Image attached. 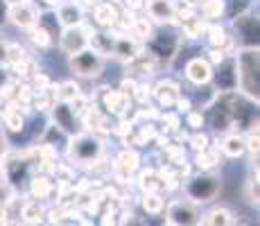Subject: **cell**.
Listing matches in <instances>:
<instances>
[{"mask_svg":"<svg viewBox=\"0 0 260 226\" xmlns=\"http://www.w3.org/2000/svg\"><path fill=\"white\" fill-rule=\"evenodd\" d=\"M236 77L240 82V86L247 95L258 100V52L253 48L240 52L238 61H236Z\"/></svg>","mask_w":260,"mask_h":226,"instance_id":"obj_1","label":"cell"},{"mask_svg":"<svg viewBox=\"0 0 260 226\" xmlns=\"http://www.w3.org/2000/svg\"><path fill=\"white\" fill-rule=\"evenodd\" d=\"M71 66L77 75H82V77H95V75L102 70V59H100V54L95 52V50H79V52L73 54L71 59Z\"/></svg>","mask_w":260,"mask_h":226,"instance_id":"obj_2","label":"cell"},{"mask_svg":"<svg viewBox=\"0 0 260 226\" xmlns=\"http://www.w3.org/2000/svg\"><path fill=\"white\" fill-rule=\"evenodd\" d=\"M217 190H219V179L208 177V174H202V177L192 179L188 183V195L194 202H211L217 195Z\"/></svg>","mask_w":260,"mask_h":226,"instance_id":"obj_3","label":"cell"},{"mask_svg":"<svg viewBox=\"0 0 260 226\" xmlns=\"http://www.w3.org/2000/svg\"><path fill=\"white\" fill-rule=\"evenodd\" d=\"M9 18L16 27H34L39 23V14L34 9V5H29L27 0L23 3H14L12 9H9Z\"/></svg>","mask_w":260,"mask_h":226,"instance_id":"obj_4","label":"cell"},{"mask_svg":"<svg viewBox=\"0 0 260 226\" xmlns=\"http://www.w3.org/2000/svg\"><path fill=\"white\" fill-rule=\"evenodd\" d=\"M166 222H168V224H172V226H183V224L188 226V224H197V222H199V213L194 210V206L177 202V204L170 206Z\"/></svg>","mask_w":260,"mask_h":226,"instance_id":"obj_5","label":"cell"},{"mask_svg":"<svg viewBox=\"0 0 260 226\" xmlns=\"http://www.w3.org/2000/svg\"><path fill=\"white\" fill-rule=\"evenodd\" d=\"M73 158L82 160V163H88V160L98 158L100 154V143L95 138H91V136H79L77 140L73 143Z\"/></svg>","mask_w":260,"mask_h":226,"instance_id":"obj_6","label":"cell"},{"mask_svg":"<svg viewBox=\"0 0 260 226\" xmlns=\"http://www.w3.org/2000/svg\"><path fill=\"white\" fill-rule=\"evenodd\" d=\"M86 45H88V37H86V32L79 29V25L68 27L66 32H63V37H61V50L63 52L75 54V52H79V50H84Z\"/></svg>","mask_w":260,"mask_h":226,"instance_id":"obj_7","label":"cell"},{"mask_svg":"<svg viewBox=\"0 0 260 226\" xmlns=\"http://www.w3.org/2000/svg\"><path fill=\"white\" fill-rule=\"evenodd\" d=\"M186 75L192 84H208L213 77V70H211V63L204 61V59H192L186 66Z\"/></svg>","mask_w":260,"mask_h":226,"instance_id":"obj_8","label":"cell"},{"mask_svg":"<svg viewBox=\"0 0 260 226\" xmlns=\"http://www.w3.org/2000/svg\"><path fill=\"white\" fill-rule=\"evenodd\" d=\"M236 27L244 34V41H247L249 48H253V45L258 43V21H256V18H251V16H238Z\"/></svg>","mask_w":260,"mask_h":226,"instance_id":"obj_9","label":"cell"},{"mask_svg":"<svg viewBox=\"0 0 260 226\" xmlns=\"http://www.w3.org/2000/svg\"><path fill=\"white\" fill-rule=\"evenodd\" d=\"M149 14H152L154 21L166 23L174 16V7L170 0H149Z\"/></svg>","mask_w":260,"mask_h":226,"instance_id":"obj_10","label":"cell"},{"mask_svg":"<svg viewBox=\"0 0 260 226\" xmlns=\"http://www.w3.org/2000/svg\"><path fill=\"white\" fill-rule=\"evenodd\" d=\"M54 120H57V127H61L66 134H75V113L66 104L54 107Z\"/></svg>","mask_w":260,"mask_h":226,"instance_id":"obj_11","label":"cell"},{"mask_svg":"<svg viewBox=\"0 0 260 226\" xmlns=\"http://www.w3.org/2000/svg\"><path fill=\"white\" fill-rule=\"evenodd\" d=\"M59 21H61L66 27H75V25L82 23V9L75 3H68L59 9Z\"/></svg>","mask_w":260,"mask_h":226,"instance_id":"obj_12","label":"cell"},{"mask_svg":"<svg viewBox=\"0 0 260 226\" xmlns=\"http://www.w3.org/2000/svg\"><path fill=\"white\" fill-rule=\"evenodd\" d=\"M244 149H247V143H244L242 136H229L226 140H224V154L231 158H238L244 154Z\"/></svg>","mask_w":260,"mask_h":226,"instance_id":"obj_13","label":"cell"},{"mask_svg":"<svg viewBox=\"0 0 260 226\" xmlns=\"http://www.w3.org/2000/svg\"><path fill=\"white\" fill-rule=\"evenodd\" d=\"M156 41H161V48H158V45L152 48V52L156 54V57H170V52H174V48H177V39H174L172 34H158Z\"/></svg>","mask_w":260,"mask_h":226,"instance_id":"obj_14","label":"cell"},{"mask_svg":"<svg viewBox=\"0 0 260 226\" xmlns=\"http://www.w3.org/2000/svg\"><path fill=\"white\" fill-rule=\"evenodd\" d=\"M217 84H219V88H222V90H231L238 84L236 66H233V63H229V66L222 70V75H217Z\"/></svg>","mask_w":260,"mask_h":226,"instance_id":"obj_15","label":"cell"},{"mask_svg":"<svg viewBox=\"0 0 260 226\" xmlns=\"http://www.w3.org/2000/svg\"><path fill=\"white\" fill-rule=\"evenodd\" d=\"M204 224H213V226H226V224H233V219H231V213H229L226 208H217V210H213L211 215H208L206 219H204Z\"/></svg>","mask_w":260,"mask_h":226,"instance_id":"obj_16","label":"cell"},{"mask_svg":"<svg viewBox=\"0 0 260 226\" xmlns=\"http://www.w3.org/2000/svg\"><path fill=\"white\" fill-rule=\"evenodd\" d=\"M95 18H98L100 25H111L116 21V12L111 9V5H98L95 9Z\"/></svg>","mask_w":260,"mask_h":226,"instance_id":"obj_17","label":"cell"},{"mask_svg":"<svg viewBox=\"0 0 260 226\" xmlns=\"http://www.w3.org/2000/svg\"><path fill=\"white\" fill-rule=\"evenodd\" d=\"M111 37H107V34H93V50L98 54H104V52H111V48H113V41H109Z\"/></svg>","mask_w":260,"mask_h":226,"instance_id":"obj_18","label":"cell"},{"mask_svg":"<svg viewBox=\"0 0 260 226\" xmlns=\"http://www.w3.org/2000/svg\"><path fill=\"white\" fill-rule=\"evenodd\" d=\"M224 12V0H206L204 3V16L206 18H219Z\"/></svg>","mask_w":260,"mask_h":226,"instance_id":"obj_19","label":"cell"},{"mask_svg":"<svg viewBox=\"0 0 260 226\" xmlns=\"http://www.w3.org/2000/svg\"><path fill=\"white\" fill-rule=\"evenodd\" d=\"M116 54H120V57H124V59H134L136 57V48H134V43L129 41V39H118Z\"/></svg>","mask_w":260,"mask_h":226,"instance_id":"obj_20","label":"cell"},{"mask_svg":"<svg viewBox=\"0 0 260 226\" xmlns=\"http://www.w3.org/2000/svg\"><path fill=\"white\" fill-rule=\"evenodd\" d=\"M143 208L147 210V213H161L163 199L158 197V195H154V192H147L145 195V199H143Z\"/></svg>","mask_w":260,"mask_h":226,"instance_id":"obj_21","label":"cell"},{"mask_svg":"<svg viewBox=\"0 0 260 226\" xmlns=\"http://www.w3.org/2000/svg\"><path fill=\"white\" fill-rule=\"evenodd\" d=\"M32 41L37 45H41V48H48V45L52 43V37H50V32L43 25H39V27L32 29Z\"/></svg>","mask_w":260,"mask_h":226,"instance_id":"obj_22","label":"cell"},{"mask_svg":"<svg viewBox=\"0 0 260 226\" xmlns=\"http://www.w3.org/2000/svg\"><path fill=\"white\" fill-rule=\"evenodd\" d=\"M50 190H52V185H50L48 179L41 177V179H34V181H32V195H34V197H39V199H41V197H48Z\"/></svg>","mask_w":260,"mask_h":226,"instance_id":"obj_23","label":"cell"},{"mask_svg":"<svg viewBox=\"0 0 260 226\" xmlns=\"http://www.w3.org/2000/svg\"><path fill=\"white\" fill-rule=\"evenodd\" d=\"M124 104H127V100H124V95H122V93H111V95L107 98V107H109V111H122Z\"/></svg>","mask_w":260,"mask_h":226,"instance_id":"obj_24","label":"cell"},{"mask_svg":"<svg viewBox=\"0 0 260 226\" xmlns=\"http://www.w3.org/2000/svg\"><path fill=\"white\" fill-rule=\"evenodd\" d=\"M215 163H217V154L202 149V154L197 156V165H199V168H202V170H208V168H213Z\"/></svg>","mask_w":260,"mask_h":226,"instance_id":"obj_25","label":"cell"},{"mask_svg":"<svg viewBox=\"0 0 260 226\" xmlns=\"http://www.w3.org/2000/svg\"><path fill=\"white\" fill-rule=\"evenodd\" d=\"M77 84H73V82H66V84H63V86H61V90H59V98H61L63 100V102H71V100H77Z\"/></svg>","mask_w":260,"mask_h":226,"instance_id":"obj_26","label":"cell"},{"mask_svg":"<svg viewBox=\"0 0 260 226\" xmlns=\"http://www.w3.org/2000/svg\"><path fill=\"white\" fill-rule=\"evenodd\" d=\"M120 165H122L124 170H129V172H132V170H136V165H138V156L134 152H124L122 156H120Z\"/></svg>","mask_w":260,"mask_h":226,"instance_id":"obj_27","label":"cell"},{"mask_svg":"<svg viewBox=\"0 0 260 226\" xmlns=\"http://www.w3.org/2000/svg\"><path fill=\"white\" fill-rule=\"evenodd\" d=\"M5 122H7V127L12 129V132H21V129H23L21 113H7V115H5Z\"/></svg>","mask_w":260,"mask_h":226,"instance_id":"obj_28","label":"cell"},{"mask_svg":"<svg viewBox=\"0 0 260 226\" xmlns=\"http://www.w3.org/2000/svg\"><path fill=\"white\" fill-rule=\"evenodd\" d=\"M39 215H41V208H39L37 204H32V206H25V210H23V217L27 219V222H39Z\"/></svg>","mask_w":260,"mask_h":226,"instance_id":"obj_29","label":"cell"},{"mask_svg":"<svg viewBox=\"0 0 260 226\" xmlns=\"http://www.w3.org/2000/svg\"><path fill=\"white\" fill-rule=\"evenodd\" d=\"M211 43L213 45H224L226 43V32H224L222 27H215L211 32Z\"/></svg>","mask_w":260,"mask_h":226,"instance_id":"obj_30","label":"cell"},{"mask_svg":"<svg viewBox=\"0 0 260 226\" xmlns=\"http://www.w3.org/2000/svg\"><path fill=\"white\" fill-rule=\"evenodd\" d=\"M158 95H161V102H163V104L174 102V98H177V93H174V88L170 86V84H168V86H163V88H161V93H158Z\"/></svg>","mask_w":260,"mask_h":226,"instance_id":"obj_31","label":"cell"},{"mask_svg":"<svg viewBox=\"0 0 260 226\" xmlns=\"http://www.w3.org/2000/svg\"><path fill=\"white\" fill-rule=\"evenodd\" d=\"M194 147H197V149H206V136H197V138H194Z\"/></svg>","mask_w":260,"mask_h":226,"instance_id":"obj_32","label":"cell"},{"mask_svg":"<svg viewBox=\"0 0 260 226\" xmlns=\"http://www.w3.org/2000/svg\"><path fill=\"white\" fill-rule=\"evenodd\" d=\"M3 61H7V45L0 41V63Z\"/></svg>","mask_w":260,"mask_h":226,"instance_id":"obj_33","label":"cell"},{"mask_svg":"<svg viewBox=\"0 0 260 226\" xmlns=\"http://www.w3.org/2000/svg\"><path fill=\"white\" fill-rule=\"evenodd\" d=\"M127 5H129L132 9H141V7H143V0H127Z\"/></svg>","mask_w":260,"mask_h":226,"instance_id":"obj_34","label":"cell"},{"mask_svg":"<svg viewBox=\"0 0 260 226\" xmlns=\"http://www.w3.org/2000/svg\"><path fill=\"white\" fill-rule=\"evenodd\" d=\"M5 21V0H0V23Z\"/></svg>","mask_w":260,"mask_h":226,"instance_id":"obj_35","label":"cell"},{"mask_svg":"<svg viewBox=\"0 0 260 226\" xmlns=\"http://www.w3.org/2000/svg\"><path fill=\"white\" fill-rule=\"evenodd\" d=\"M0 222H7V210L0 208Z\"/></svg>","mask_w":260,"mask_h":226,"instance_id":"obj_36","label":"cell"},{"mask_svg":"<svg viewBox=\"0 0 260 226\" xmlns=\"http://www.w3.org/2000/svg\"><path fill=\"white\" fill-rule=\"evenodd\" d=\"M3 149H5V138H3V134H0V154H3Z\"/></svg>","mask_w":260,"mask_h":226,"instance_id":"obj_37","label":"cell"},{"mask_svg":"<svg viewBox=\"0 0 260 226\" xmlns=\"http://www.w3.org/2000/svg\"><path fill=\"white\" fill-rule=\"evenodd\" d=\"M186 3H188V5H199L202 0H186Z\"/></svg>","mask_w":260,"mask_h":226,"instance_id":"obj_38","label":"cell"},{"mask_svg":"<svg viewBox=\"0 0 260 226\" xmlns=\"http://www.w3.org/2000/svg\"><path fill=\"white\" fill-rule=\"evenodd\" d=\"M5 3H9V5H14V3H23V0H5Z\"/></svg>","mask_w":260,"mask_h":226,"instance_id":"obj_39","label":"cell"},{"mask_svg":"<svg viewBox=\"0 0 260 226\" xmlns=\"http://www.w3.org/2000/svg\"><path fill=\"white\" fill-rule=\"evenodd\" d=\"M0 181H3V177H0Z\"/></svg>","mask_w":260,"mask_h":226,"instance_id":"obj_40","label":"cell"}]
</instances>
